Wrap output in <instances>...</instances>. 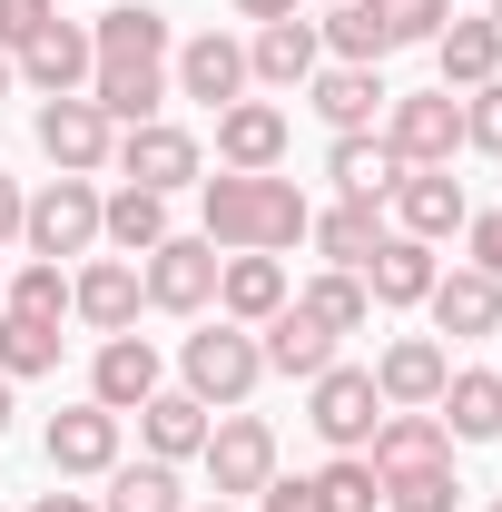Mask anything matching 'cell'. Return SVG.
<instances>
[{
    "label": "cell",
    "mask_w": 502,
    "mask_h": 512,
    "mask_svg": "<svg viewBox=\"0 0 502 512\" xmlns=\"http://www.w3.org/2000/svg\"><path fill=\"white\" fill-rule=\"evenodd\" d=\"M286 296H296V286H286V256H227V266H217V316L227 325H266Z\"/></svg>",
    "instance_id": "obj_26"
},
{
    "label": "cell",
    "mask_w": 502,
    "mask_h": 512,
    "mask_svg": "<svg viewBox=\"0 0 502 512\" xmlns=\"http://www.w3.org/2000/svg\"><path fill=\"white\" fill-rule=\"evenodd\" d=\"M178 384H188L207 414H237L256 384H266V345H256V325H227V316H207L178 345Z\"/></svg>",
    "instance_id": "obj_2"
},
{
    "label": "cell",
    "mask_w": 502,
    "mask_h": 512,
    "mask_svg": "<svg viewBox=\"0 0 502 512\" xmlns=\"http://www.w3.org/2000/svg\"><path fill=\"white\" fill-rule=\"evenodd\" d=\"M197 237L217 256H286V247H306V227H315V207L296 178H276V168H217V178H197Z\"/></svg>",
    "instance_id": "obj_1"
},
{
    "label": "cell",
    "mask_w": 502,
    "mask_h": 512,
    "mask_svg": "<svg viewBox=\"0 0 502 512\" xmlns=\"http://www.w3.org/2000/svg\"><path fill=\"white\" fill-rule=\"evenodd\" d=\"M315 69H325V30H315L306 10H296V20H266L247 40V79L256 89H306Z\"/></svg>",
    "instance_id": "obj_18"
},
{
    "label": "cell",
    "mask_w": 502,
    "mask_h": 512,
    "mask_svg": "<svg viewBox=\"0 0 502 512\" xmlns=\"http://www.w3.org/2000/svg\"><path fill=\"white\" fill-rule=\"evenodd\" d=\"M168 89L197 99V109H237L256 79H247V40H227V30H197L188 50H168Z\"/></svg>",
    "instance_id": "obj_13"
},
{
    "label": "cell",
    "mask_w": 502,
    "mask_h": 512,
    "mask_svg": "<svg viewBox=\"0 0 502 512\" xmlns=\"http://www.w3.org/2000/svg\"><path fill=\"white\" fill-rule=\"evenodd\" d=\"M483 20H493V30H502V0H493V10H483Z\"/></svg>",
    "instance_id": "obj_51"
},
{
    "label": "cell",
    "mask_w": 502,
    "mask_h": 512,
    "mask_svg": "<svg viewBox=\"0 0 502 512\" xmlns=\"http://www.w3.org/2000/svg\"><path fill=\"white\" fill-rule=\"evenodd\" d=\"M30 138H40V158H50L60 178H99V168H109V148H119V128H109V109H99L89 89H69V99H40Z\"/></svg>",
    "instance_id": "obj_7"
},
{
    "label": "cell",
    "mask_w": 502,
    "mask_h": 512,
    "mask_svg": "<svg viewBox=\"0 0 502 512\" xmlns=\"http://www.w3.org/2000/svg\"><path fill=\"white\" fill-rule=\"evenodd\" d=\"M217 266H227V256L207 247V237H168V247L138 256V286H148L158 316H207V306H217Z\"/></svg>",
    "instance_id": "obj_9"
},
{
    "label": "cell",
    "mask_w": 502,
    "mask_h": 512,
    "mask_svg": "<svg viewBox=\"0 0 502 512\" xmlns=\"http://www.w3.org/2000/svg\"><path fill=\"white\" fill-rule=\"evenodd\" d=\"M325 178H335V197H384L394 188V148H384L375 128L365 138H335L325 148Z\"/></svg>",
    "instance_id": "obj_34"
},
{
    "label": "cell",
    "mask_w": 502,
    "mask_h": 512,
    "mask_svg": "<svg viewBox=\"0 0 502 512\" xmlns=\"http://www.w3.org/2000/svg\"><path fill=\"white\" fill-rule=\"evenodd\" d=\"M227 10H237V20H256V30H266V20H296L306 0H227Z\"/></svg>",
    "instance_id": "obj_46"
},
{
    "label": "cell",
    "mask_w": 502,
    "mask_h": 512,
    "mask_svg": "<svg viewBox=\"0 0 502 512\" xmlns=\"http://www.w3.org/2000/svg\"><path fill=\"white\" fill-rule=\"evenodd\" d=\"M30 512H99V493H69L60 483V493H30Z\"/></svg>",
    "instance_id": "obj_47"
},
{
    "label": "cell",
    "mask_w": 502,
    "mask_h": 512,
    "mask_svg": "<svg viewBox=\"0 0 502 512\" xmlns=\"http://www.w3.org/2000/svg\"><path fill=\"white\" fill-rule=\"evenodd\" d=\"M168 237H178V227H168V197L158 188H109L99 197V247L109 256H148V247H168Z\"/></svg>",
    "instance_id": "obj_25"
},
{
    "label": "cell",
    "mask_w": 502,
    "mask_h": 512,
    "mask_svg": "<svg viewBox=\"0 0 502 512\" xmlns=\"http://www.w3.org/2000/svg\"><path fill=\"white\" fill-rule=\"evenodd\" d=\"M119 424H128V414H109V404H60V414L40 424L50 473H60V483H99V473L119 463Z\"/></svg>",
    "instance_id": "obj_11"
},
{
    "label": "cell",
    "mask_w": 502,
    "mask_h": 512,
    "mask_svg": "<svg viewBox=\"0 0 502 512\" xmlns=\"http://www.w3.org/2000/svg\"><path fill=\"white\" fill-rule=\"evenodd\" d=\"M365 10H375V30L394 50H434V30L453 20V0H365Z\"/></svg>",
    "instance_id": "obj_40"
},
{
    "label": "cell",
    "mask_w": 502,
    "mask_h": 512,
    "mask_svg": "<svg viewBox=\"0 0 502 512\" xmlns=\"http://www.w3.org/2000/svg\"><path fill=\"white\" fill-rule=\"evenodd\" d=\"M109 493H99V512H188V483H178V463H158V453H138V463H109L99 473Z\"/></svg>",
    "instance_id": "obj_30"
},
{
    "label": "cell",
    "mask_w": 502,
    "mask_h": 512,
    "mask_svg": "<svg viewBox=\"0 0 502 512\" xmlns=\"http://www.w3.org/2000/svg\"><path fill=\"white\" fill-rule=\"evenodd\" d=\"M434 414H443L453 444H502V375L493 365H453L443 394H434Z\"/></svg>",
    "instance_id": "obj_23"
},
{
    "label": "cell",
    "mask_w": 502,
    "mask_h": 512,
    "mask_svg": "<svg viewBox=\"0 0 502 512\" xmlns=\"http://www.w3.org/2000/svg\"><path fill=\"white\" fill-rule=\"evenodd\" d=\"M315 30H325V60H355V69H384V60H394V40L375 30V10H365V0H335Z\"/></svg>",
    "instance_id": "obj_35"
},
{
    "label": "cell",
    "mask_w": 502,
    "mask_h": 512,
    "mask_svg": "<svg viewBox=\"0 0 502 512\" xmlns=\"http://www.w3.org/2000/svg\"><path fill=\"white\" fill-rule=\"evenodd\" d=\"M89 99L109 109V128H138V119H168V69H89Z\"/></svg>",
    "instance_id": "obj_33"
},
{
    "label": "cell",
    "mask_w": 502,
    "mask_h": 512,
    "mask_svg": "<svg viewBox=\"0 0 502 512\" xmlns=\"http://www.w3.org/2000/svg\"><path fill=\"white\" fill-rule=\"evenodd\" d=\"M89 69H168V10L119 0L89 20Z\"/></svg>",
    "instance_id": "obj_16"
},
{
    "label": "cell",
    "mask_w": 502,
    "mask_h": 512,
    "mask_svg": "<svg viewBox=\"0 0 502 512\" xmlns=\"http://www.w3.org/2000/svg\"><path fill=\"white\" fill-rule=\"evenodd\" d=\"M256 345H266V375H296V384H315L325 365H335V335H325V325H315L296 296H286L276 316L256 325Z\"/></svg>",
    "instance_id": "obj_24"
},
{
    "label": "cell",
    "mask_w": 502,
    "mask_h": 512,
    "mask_svg": "<svg viewBox=\"0 0 502 512\" xmlns=\"http://www.w3.org/2000/svg\"><path fill=\"white\" fill-rule=\"evenodd\" d=\"M375 483H384V512H453L463 503L453 463H404V473H375Z\"/></svg>",
    "instance_id": "obj_37"
},
{
    "label": "cell",
    "mask_w": 502,
    "mask_h": 512,
    "mask_svg": "<svg viewBox=\"0 0 502 512\" xmlns=\"http://www.w3.org/2000/svg\"><path fill=\"white\" fill-rule=\"evenodd\" d=\"M365 463L375 473H404V463H453V434H443V414H394L384 404L375 444H365Z\"/></svg>",
    "instance_id": "obj_31"
},
{
    "label": "cell",
    "mask_w": 502,
    "mask_h": 512,
    "mask_svg": "<svg viewBox=\"0 0 502 512\" xmlns=\"http://www.w3.org/2000/svg\"><path fill=\"white\" fill-rule=\"evenodd\" d=\"M355 276H365V296H375V306H424L443 266H434V247H424V237H384Z\"/></svg>",
    "instance_id": "obj_28"
},
{
    "label": "cell",
    "mask_w": 502,
    "mask_h": 512,
    "mask_svg": "<svg viewBox=\"0 0 502 512\" xmlns=\"http://www.w3.org/2000/svg\"><path fill=\"white\" fill-rule=\"evenodd\" d=\"M168 384V355L128 325V335H99V355H89V404H109V414H138L148 394Z\"/></svg>",
    "instance_id": "obj_14"
},
{
    "label": "cell",
    "mask_w": 502,
    "mask_h": 512,
    "mask_svg": "<svg viewBox=\"0 0 502 512\" xmlns=\"http://www.w3.org/2000/svg\"><path fill=\"white\" fill-rule=\"evenodd\" d=\"M306 99H315V119L335 128V138H365V128L384 119V99H394V89H384V69H355V60H325L306 79Z\"/></svg>",
    "instance_id": "obj_17"
},
{
    "label": "cell",
    "mask_w": 502,
    "mask_h": 512,
    "mask_svg": "<svg viewBox=\"0 0 502 512\" xmlns=\"http://www.w3.org/2000/svg\"><path fill=\"white\" fill-rule=\"evenodd\" d=\"M315 503H325V512H384L375 463H365V453H335V463L315 473Z\"/></svg>",
    "instance_id": "obj_39"
},
{
    "label": "cell",
    "mask_w": 502,
    "mask_h": 512,
    "mask_svg": "<svg viewBox=\"0 0 502 512\" xmlns=\"http://www.w3.org/2000/svg\"><path fill=\"white\" fill-rule=\"evenodd\" d=\"M306 424L325 453H365L384 424V394H375V365H325V375L306 384Z\"/></svg>",
    "instance_id": "obj_5"
},
{
    "label": "cell",
    "mask_w": 502,
    "mask_h": 512,
    "mask_svg": "<svg viewBox=\"0 0 502 512\" xmlns=\"http://www.w3.org/2000/svg\"><path fill=\"white\" fill-rule=\"evenodd\" d=\"M0 316H40V325H60V316H69V266L30 256V266L10 276V306H0Z\"/></svg>",
    "instance_id": "obj_38"
},
{
    "label": "cell",
    "mask_w": 502,
    "mask_h": 512,
    "mask_svg": "<svg viewBox=\"0 0 502 512\" xmlns=\"http://www.w3.org/2000/svg\"><path fill=\"white\" fill-rule=\"evenodd\" d=\"M306 237H315V256H325V266H365V256L394 237V217H384V197H335Z\"/></svg>",
    "instance_id": "obj_27"
},
{
    "label": "cell",
    "mask_w": 502,
    "mask_h": 512,
    "mask_svg": "<svg viewBox=\"0 0 502 512\" xmlns=\"http://www.w3.org/2000/svg\"><path fill=\"white\" fill-rule=\"evenodd\" d=\"M10 69H20L40 99H69V89H89V30H79V20H50Z\"/></svg>",
    "instance_id": "obj_29"
},
{
    "label": "cell",
    "mask_w": 502,
    "mask_h": 512,
    "mask_svg": "<svg viewBox=\"0 0 502 512\" xmlns=\"http://www.w3.org/2000/svg\"><path fill=\"white\" fill-rule=\"evenodd\" d=\"M296 306H306V316L325 325L335 345L375 325V296H365V276H355V266H325V276H306V286H296Z\"/></svg>",
    "instance_id": "obj_32"
},
{
    "label": "cell",
    "mask_w": 502,
    "mask_h": 512,
    "mask_svg": "<svg viewBox=\"0 0 502 512\" xmlns=\"http://www.w3.org/2000/svg\"><path fill=\"white\" fill-rule=\"evenodd\" d=\"M384 217H394V237H424V247H443V237H463L473 197H463V178H453V168H394Z\"/></svg>",
    "instance_id": "obj_10"
},
{
    "label": "cell",
    "mask_w": 502,
    "mask_h": 512,
    "mask_svg": "<svg viewBox=\"0 0 502 512\" xmlns=\"http://www.w3.org/2000/svg\"><path fill=\"white\" fill-rule=\"evenodd\" d=\"M50 20H60V0H0V50L20 60V50H30V40H40Z\"/></svg>",
    "instance_id": "obj_42"
},
{
    "label": "cell",
    "mask_w": 502,
    "mask_h": 512,
    "mask_svg": "<svg viewBox=\"0 0 502 512\" xmlns=\"http://www.w3.org/2000/svg\"><path fill=\"white\" fill-rule=\"evenodd\" d=\"M217 168H286V109L276 99H237V109H217Z\"/></svg>",
    "instance_id": "obj_22"
},
{
    "label": "cell",
    "mask_w": 502,
    "mask_h": 512,
    "mask_svg": "<svg viewBox=\"0 0 502 512\" xmlns=\"http://www.w3.org/2000/svg\"><path fill=\"white\" fill-rule=\"evenodd\" d=\"M0 306H10V276H0Z\"/></svg>",
    "instance_id": "obj_52"
},
{
    "label": "cell",
    "mask_w": 502,
    "mask_h": 512,
    "mask_svg": "<svg viewBox=\"0 0 502 512\" xmlns=\"http://www.w3.org/2000/svg\"><path fill=\"white\" fill-rule=\"evenodd\" d=\"M375 138L394 148V168H453V148H463V99H453V89H394Z\"/></svg>",
    "instance_id": "obj_3"
},
{
    "label": "cell",
    "mask_w": 502,
    "mask_h": 512,
    "mask_svg": "<svg viewBox=\"0 0 502 512\" xmlns=\"http://www.w3.org/2000/svg\"><path fill=\"white\" fill-rule=\"evenodd\" d=\"M443 375H453V345H443V335H394V345L375 355V394L394 404V414H434Z\"/></svg>",
    "instance_id": "obj_15"
},
{
    "label": "cell",
    "mask_w": 502,
    "mask_h": 512,
    "mask_svg": "<svg viewBox=\"0 0 502 512\" xmlns=\"http://www.w3.org/2000/svg\"><path fill=\"white\" fill-rule=\"evenodd\" d=\"M463 148H483V158H502V79H483V89H463Z\"/></svg>",
    "instance_id": "obj_41"
},
{
    "label": "cell",
    "mask_w": 502,
    "mask_h": 512,
    "mask_svg": "<svg viewBox=\"0 0 502 512\" xmlns=\"http://www.w3.org/2000/svg\"><path fill=\"white\" fill-rule=\"evenodd\" d=\"M20 247L69 266V256H99V178H50L20 217Z\"/></svg>",
    "instance_id": "obj_6"
},
{
    "label": "cell",
    "mask_w": 502,
    "mask_h": 512,
    "mask_svg": "<svg viewBox=\"0 0 502 512\" xmlns=\"http://www.w3.org/2000/svg\"><path fill=\"white\" fill-rule=\"evenodd\" d=\"M256 512H325L315 503V473H276V483L256 493Z\"/></svg>",
    "instance_id": "obj_44"
},
{
    "label": "cell",
    "mask_w": 502,
    "mask_h": 512,
    "mask_svg": "<svg viewBox=\"0 0 502 512\" xmlns=\"http://www.w3.org/2000/svg\"><path fill=\"white\" fill-rule=\"evenodd\" d=\"M20 217H30V188H20V178H0V247H20Z\"/></svg>",
    "instance_id": "obj_45"
},
{
    "label": "cell",
    "mask_w": 502,
    "mask_h": 512,
    "mask_svg": "<svg viewBox=\"0 0 502 512\" xmlns=\"http://www.w3.org/2000/svg\"><path fill=\"white\" fill-rule=\"evenodd\" d=\"M197 463H207V493H217V503H256V493L276 483V424L237 404V414L207 424V453H197Z\"/></svg>",
    "instance_id": "obj_4"
},
{
    "label": "cell",
    "mask_w": 502,
    "mask_h": 512,
    "mask_svg": "<svg viewBox=\"0 0 502 512\" xmlns=\"http://www.w3.org/2000/svg\"><path fill=\"white\" fill-rule=\"evenodd\" d=\"M434 335H453V345H483V335H502V276H483V266H453V276H434Z\"/></svg>",
    "instance_id": "obj_19"
},
{
    "label": "cell",
    "mask_w": 502,
    "mask_h": 512,
    "mask_svg": "<svg viewBox=\"0 0 502 512\" xmlns=\"http://www.w3.org/2000/svg\"><path fill=\"white\" fill-rule=\"evenodd\" d=\"M0 375H10V384L60 375V325H40V316H0Z\"/></svg>",
    "instance_id": "obj_36"
},
{
    "label": "cell",
    "mask_w": 502,
    "mask_h": 512,
    "mask_svg": "<svg viewBox=\"0 0 502 512\" xmlns=\"http://www.w3.org/2000/svg\"><path fill=\"white\" fill-rule=\"evenodd\" d=\"M0 434H10V375H0Z\"/></svg>",
    "instance_id": "obj_49"
},
{
    "label": "cell",
    "mask_w": 502,
    "mask_h": 512,
    "mask_svg": "<svg viewBox=\"0 0 502 512\" xmlns=\"http://www.w3.org/2000/svg\"><path fill=\"white\" fill-rule=\"evenodd\" d=\"M109 168H119L128 188H158V197H178V188H197V178H207V148H197V138H188L178 119H138V128H119Z\"/></svg>",
    "instance_id": "obj_8"
},
{
    "label": "cell",
    "mask_w": 502,
    "mask_h": 512,
    "mask_svg": "<svg viewBox=\"0 0 502 512\" xmlns=\"http://www.w3.org/2000/svg\"><path fill=\"white\" fill-rule=\"evenodd\" d=\"M493 512H502V493H493Z\"/></svg>",
    "instance_id": "obj_53"
},
{
    "label": "cell",
    "mask_w": 502,
    "mask_h": 512,
    "mask_svg": "<svg viewBox=\"0 0 502 512\" xmlns=\"http://www.w3.org/2000/svg\"><path fill=\"white\" fill-rule=\"evenodd\" d=\"M325 10H335V0H325Z\"/></svg>",
    "instance_id": "obj_54"
},
{
    "label": "cell",
    "mask_w": 502,
    "mask_h": 512,
    "mask_svg": "<svg viewBox=\"0 0 502 512\" xmlns=\"http://www.w3.org/2000/svg\"><path fill=\"white\" fill-rule=\"evenodd\" d=\"M483 79H502V30L483 20V10H473V20L453 10V20L434 30V89L463 99V89H483Z\"/></svg>",
    "instance_id": "obj_21"
},
{
    "label": "cell",
    "mask_w": 502,
    "mask_h": 512,
    "mask_svg": "<svg viewBox=\"0 0 502 512\" xmlns=\"http://www.w3.org/2000/svg\"><path fill=\"white\" fill-rule=\"evenodd\" d=\"M463 266L502 276V207H473V217H463Z\"/></svg>",
    "instance_id": "obj_43"
},
{
    "label": "cell",
    "mask_w": 502,
    "mask_h": 512,
    "mask_svg": "<svg viewBox=\"0 0 502 512\" xmlns=\"http://www.w3.org/2000/svg\"><path fill=\"white\" fill-rule=\"evenodd\" d=\"M188 512H237V503H188Z\"/></svg>",
    "instance_id": "obj_50"
},
{
    "label": "cell",
    "mask_w": 502,
    "mask_h": 512,
    "mask_svg": "<svg viewBox=\"0 0 502 512\" xmlns=\"http://www.w3.org/2000/svg\"><path fill=\"white\" fill-rule=\"evenodd\" d=\"M138 306H148L138 256H79V266H69V316L89 325V335H128Z\"/></svg>",
    "instance_id": "obj_12"
},
{
    "label": "cell",
    "mask_w": 502,
    "mask_h": 512,
    "mask_svg": "<svg viewBox=\"0 0 502 512\" xmlns=\"http://www.w3.org/2000/svg\"><path fill=\"white\" fill-rule=\"evenodd\" d=\"M10 79H20V69H10V50H0V99H10Z\"/></svg>",
    "instance_id": "obj_48"
},
{
    "label": "cell",
    "mask_w": 502,
    "mask_h": 512,
    "mask_svg": "<svg viewBox=\"0 0 502 512\" xmlns=\"http://www.w3.org/2000/svg\"><path fill=\"white\" fill-rule=\"evenodd\" d=\"M207 424H217V414L197 404L188 384H158V394L138 404V453H158V463H197V453H207Z\"/></svg>",
    "instance_id": "obj_20"
}]
</instances>
